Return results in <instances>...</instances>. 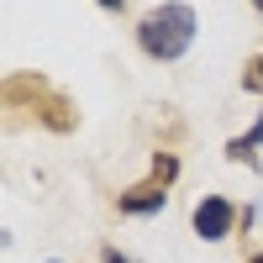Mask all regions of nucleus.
Masks as SVG:
<instances>
[{"instance_id":"20e7f679","label":"nucleus","mask_w":263,"mask_h":263,"mask_svg":"<svg viewBox=\"0 0 263 263\" xmlns=\"http://www.w3.org/2000/svg\"><path fill=\"white\" fill-rule=\"evenodd\" d=\"M242 84H248V90H258V95H263V53H258V58L248 63V69H242Z\"/></svg>"},{"instance_id":"423d86ee","label":"nucleus","mask_w":263,"mask_h":263,"mask_svg":"<svg viewBox=\"0 0 263 263\" xmlns=\"http://www.w3.org/2000/svg\"><path fill=\"white\" fill-rule=\"evenodd\" d=\"M105 263H132V258H126L121 248H105Z\"/></svg>"},{"instance_id":"f257e3e1","label":"nucleus","mask_w":263,"mask_h":263,"mask_svg":"<svg viewBox=\"0 0 263 263\" xmlns=\"http://www.w3.org/2000/svg\"><path fill=\"white\" fill-rule=\"evenodd\" d=\"M137 42H142V53H147V58H158V63L184 58V53H190V42H195V11L184 6V0L153 6V11L137 21Z\"/></svg>"},{"instance_id":"6e6552de","label":"nucleus","mask_w":263,"mask_h":263,"mask_svg":"<svg viewBox=\"0 0 263 263\" xmlns=\"http://www.w3.org/2000/svg\"><path fill=\"white\" fill-rule=\"evenodd\" d=\"M248 263H263V253H253V258H248Z\"/></svg>"},{"instance_id":"39448f33","label":"nucleus","mask_w":263,"mask_h":263,"mask_svg":"<svg viewBox=\"0 0 263 263\" xmlns=\"http://www.w3.org/2000/svg\"><path fill=\"white\" fill-rule=\"evenodd\" d=\"M242 142H248V147H263V116H258V126L248 132V137H242Z\"/></svg>"},{"instance_id":"7ed1b4c3","label":"nucleus","mask_w":263,"mask_h":263,"mask_svg":"<svg viewBox=\"0 0 263 263\" xmlns=\"http://www.w3.org/2000/svg\"><path fill=\"white\" fill-rule=\"evenodd\" d=\"M195 237H205V242H221V237L232 232V221H237V211H232V200L227 195H205L200 205H195Z\"/></svg>"},{"instance_id":"1a4fd4ad","label":"nucleus","mask_w":263,"mask_h":263,"mask_svg":"<svg viewBox=\"0 0 263 263\" xmlns=\"http://www.w3.org/2000/svg\"><path fill=\"white\" fill-rule=\"evenodd\" d=\"M253 6H258V16H263V0H253Z\"/></svg>"},{"instance_id":"0eeeda50","label":"nucleus","mask_w":263,"mask_h":263,"mask_svg":"<svg viewBox=\"0 0 263 263\" xmlns=\"http://www.w3.org/2000/svg\"><path fill=\"white\" fill-rule=\"evenodd\" d=\"M100 6H105V11H121V6H126V0H100Z\"/></svg>"},{"instance_id":"f03ea898","label":"nucleus","mask_w":263,"mask_h":263,"mask_svg":"<svg viewBox=\"0 0 263 263\" xmlns=\"http://www.w3.org/2000/svg\"><path fill=\"white\" fill-rule=\"evenodd\" d=\"M174 174H179V158H174V153H158V158H153V179L137 184V190H126V195H116V211L121 216H158L168 205Z\"/></svg>"}]
</instances>
